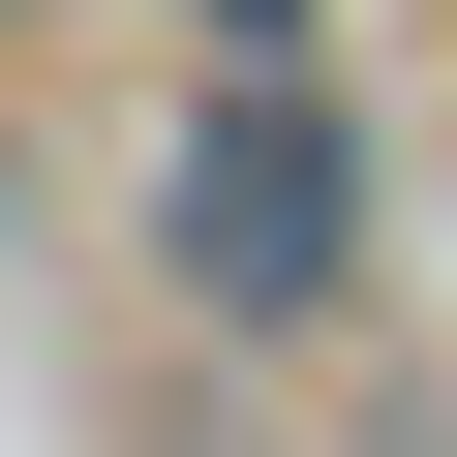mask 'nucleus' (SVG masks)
Listing matches in <instances>:
<instances>
[{"mask_svg":"<svg viewBox=\"0 0 457 457\" xmlns=\"http://www.w3.org/2000/svg\"><path fill=\"white\" fill-rule=\"evenodd\" d=\"M183 31H213V62H305V31H336V0H183Z\"/></svg>","mask_w":457,"mask_h":457,"instance_id":"f03ea898","label":"nucleus"},{"mask_svg":"<svg viewBox=\"0 0 457 457\" xmlns=\"http://www.w3.org/2000/svg\"><path fill=\"white\" fill-rule=\"evenodd\" d=\"M153 275H183L213 336H336V305H366V153H336L305 62H213V92H183V153H153Z\"/></svg>","mask_w":457,"mask_h":457,"instance_id":"f257e3e1","label":"nucleus"}]
</instances>
